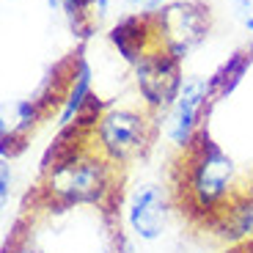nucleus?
I'll list each match as a JSON object with an SVG mask.
<instances>
[{"instance_id": "4", "label": "nucleus", "mask_w": 253, "mask_h": 253, "mask_svg": "<svg viewBox=\"0 0 253 253\" xmlns=\"http://www.w3.org/2000/svg\"><path fill=\"white\" fill-rule=\"evenodd\" d=\"M152 19L157 47L168 50L179 61H184L209 33V6L201 0H173Z\"/></svg>"}, {"instance_id": "17", "label": "nucleus", "mask_w": 253, "mask_h": 253, "mask_svg": "<svg viewBox=\"0 0 253 253\" xmlns=\"http://www.w3.org/2000/svg\"><path fill=\"white\" fill-rule=\"evenodd\" d=\"M251 52H253V44H251Z\"/></svg>"}, {"instance_id": "10", "label": "nucleus", "mask_w": 253, "mask_h": 253, "mask_svg": "<svg viewBox=\"0 0 253 253\" xmlns=\"http://www.w3.org/2000/svg\"><path fill=\"white\" fill-rule=\"evenodd\" d=\"M253 63V52L251 50H237L226 58V61L212 72L209 77V88H212V99L220 102V99H228V96L237 91V85L242 83V77L248 75Z\"/></svg>"}, {"instance_id": "5", "label": "nucleus", "mask_w": 253, "mask_h": 253, "mask_svg": "<svg viewBox=\"0 0 253 253\" xmlns=\"http://www.w3.org/2000/svg\"><path fill=\"white\" fill-rule=\"evenodd\" d=\"M173 204L168 187L160 182H138L124 201V226L138 242L163 240L171 226Z\"/></svg>"}, {"instance_id": "13", "label": "nucleus", "mask_w": 253, "mask_h": 253, "mask_svg": "<svg viewBox=\"0 0 253 253\" xmlns=\"http://www.w3.org/2000/svg\"><path fill=\"white\" fill-rule=\"evenodd\" d=\"M11 187H14V171H11V163L3 160L0 165V204L6 207L8 198H11Z\"/></svg>"}, {"instance_id": "8", "label": "nucleus", "mask_w": 253, "mask_h": 253, "mask_svg": "<svg viewBox=\"0 0 253 253\" xmlns=\"http://www.w3.org/2000/svg\"><path fill=\"white\" fill-rule=\"evenodd\" d=\"M110 44L119 50V55L124 58L129 66L140 61L146 52L157 47V36H154V19L149 14H129V17L119 19V25H113V31L108 33Z\"/></svg>"}, {"instance_id": "1", "label": "nucleus", "mask_w": 253, "mask_h": 253, "mask_svg": "<svg viewBox=\"0 0 253 253\" xmlns=\"http://www.w3.org/2000/svg\"><path fill=\"white\" fill-rule=\"evenodd\" d=\"M83 132V129H77ZM116 165L85 143L55 146L44 157V196L55 207H83V204H105L113 190Z\"/></svg>"}, {"instance_id": "11", "label": "nucleus", "mask_w": 253, "mask_h": 253, "mask_svg": "<svg viewBox=\"0 0 253 253\" xmlns=\"http://www.w3.org/2000/svg\"><path fill=\"white\" fill-rule=\"evenodd\" d=\"M220 231L228 242H253V190H245L220 215Z\"/></svg>"}, {"instance_id": "2", "label": "nucleus", "mask_w": 253, "mask_h": 253, "mask_svg": "<svg viewBox=\"0 0 253 253\" xmlns=\"http://www.w3.org/2000/svg\"><path fill=\"white\" fill-rule=\"evenodd\" d=\"M237 187H240V165L204 129L196 143L184 152L182 190L187 204L201 215L220 217L240 196Z\"/></svg>"}, {"instance_id": "9", "label": "nucleus", "mask_w": 253, "mask_h": 253, "mask_svg": "<svg viewBox=\"0 0 253 253\" xmlns=\"http://www.w3.org/2000/svg\"><path fill=\"white\" fill-rule=\"evenodd\" d=\"M91 80H94V69H91L88 58L83 55V52H77L72 75H69V85H66V96H63V105H61V110H58V126H61V129L75 126V121L80 119L83 108H85L88 99L94 96Z\"/></svg>"}, {"instance_id": "15", "label": "nucleus", "mask_w": 253, "mask_h": 253, "mask_svg": "<svg viewBox=\"0 0 253 253\" xmlns=\"http://www.w3.org/2000/svg\"><path fill=\"white\" fill-rule=\"evenodd\" d=\"M102 253H124V251H121V248H105Z\"/></svg>"}, {"instance_id": "16", "label": "nucleus", "mask_w": 253, "mask_h": 253, "mask_svg": "<svg viewBox=\"0 0 253 253\" xmlns=\"http://www.w3.org/2000/svg\"><path fill=\"white\" fill-rule=\"evenodd\" d=\"M242 253H253V242H248V248H245Z\"/></svg>"}, {"instance_id": "14", "label": "nucleus", "mask_w": 253, "mask_h": 253, "mask_svg": "<svg viewBox=\"0 0 253 253\" xmlns=\"http://www.w3.org/2000/svg\"><path fill=\"white\" fill-rule=\"evenodd\" d=\"M126 3L138 8V14H149V17H154L163 6H168V0H126Z\"/></svg>"}, {"instance_id": "3", "label": "nucleus", "mask_w": 253, "mask_h": 253, "mask_svg": "<svg viewBox=\"0 0 253 253\" xmlns=\"http://www.w3.org/2000/svg\"><path fill=\"white\" fill-rule=\"evenodd\" d=\"M152 119L132 108H108L91 129V146L116 168H124L149 149Z\"/></svg>"}, {"instance_id": "6", "label": "nucleus", "mask_w": 253, "mask_h": 253, "mask_svg": "<svg viewBox=\"0 0 253 253\" xmlns=\"http://www.w3.org/2000/svg\"><path fill=\"white\" fill-rule=\"evenodd\" d=\"M132 69H135V85H138L146 108L154 110V113L171 110L184 85L182 61L163 47H152Z\"/></svg>"}, {"instance_id": "7", "label": "nucleus", "mask_w": 253, "mask_h": 253, "mask_svg": "<svg viewBox=\"0 0 253 253\" xmlns=\"http://www.w3.org/2000/svg\"><path fill=\"white\" fill-rule=\"evenodd\" d=\"M212 102L215 99H212V88H209V77H184L182 91L165 119V138L173 149L187 152L196 143V138L207 129L204 116L209 113Z\"/></svg>"}, {"instance_id": "12", "label": "nucleus", "mask_w": 253, "mask_h": 253, "mask_svg": "<svg viewBox=\"0 0 253 253\" xmlns=\"http://www.w3.org/2000/svg\"><path fill=\"white\" fill-rule=\"evenodd\" d=\"M231 11H234L237 22L248 33H253V0H231Z\"/></svg>"}]
</instances>
